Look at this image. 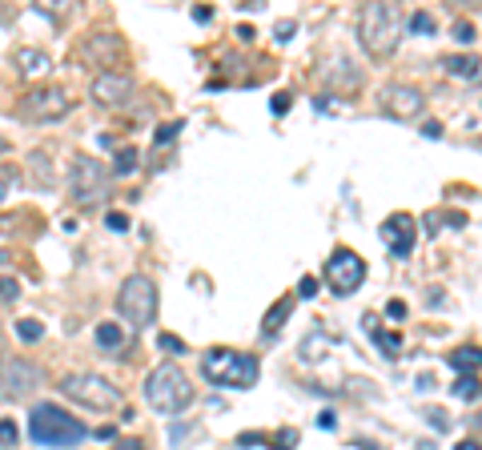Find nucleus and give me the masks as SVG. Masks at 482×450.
<instances>
[{
  "label": "nucleus",
  "mask_w": 482,
  "mask_h": 450,
  "mask_svg": "<svg viewBox=\"0 0 482 450\" xmlns=\"http://www.w3.org/2000/svg\"><path fill=\"white\" fill-rule=\"evenodd\" d=\"M402 28H406V16L390 0L366 4L358 13V37H362V49L370 57H390L398 49V40H402Z\"/></svg>",
  "instance_id": "nucleus-1"
},
{
  "label": "nucleus",
  "mask_w": 482,
  "mask_h": 450,
  "mask_svg": "<svg viewBox=\"0 0 482 450\" xmlns=\"http://www.w3.org/2000/svg\"><path fill=\"white\" fill-rule=\"evenodd\" d=\"M28 438L37 442V446H76V442H85L88 430L81 418L57 406V402H37L33 414H28Z\"/></svg>",
  "instance_id": "nucleus-2"
},
{
  "label": "nucleus",
  "mask_w": 482,
  "mask_h": 450,
  "mask_svg": "<svg viewBox=\"0 0 482 450\" xmlns=\"http://www.w3.org/2000/svg\"><path fill=\"white\" fill-rule=\"evenodd\" d=\"M193 398H197V390H193L189 374L177 362H161L157 370L145 378V402L153 406V410H161V414L189 410V406H193Z\"/></svg>",
  "instance_id": "nucleus-3"
},
{
  "label": "nucleus",
  "mask_w": 482,
  "mask_h": 450,
  "mask_svg": "<svg viewBox=\"0 0 482 450\" xmlns=\"http://www.w3.org/2000/svg\"><path fill=\"white\" fill-rule=\"evenodd\" d=\"M201 374L210 378V386H225V390H246L258 382L261 366L253 354L229 350V346H217L201 358Z\"/></svg>",
  "instance_id": "nucleus-4"
},
{
  "label": "nucleus",
  "mask_w": 482,
  "mask_h": 450,
  "mask_svg": "<svg viewBox=\"0 0 482 450\" xmlns=\"http://www.w3.org/2000/svg\"><path fill=\"white\" fill-rule=\"evenodd\" d=\"M61 394L76 406H85V410H113L117 402H121V390L113 386L109 378L93 374V370H76V374H64L61 378Z\"/></svg>",
  "instance_id": "nucleus-5"
},
{
  "label": "nucleus",
  "mask_w": 482,
  "mask_h": 450,
  "mask_svg": "<svg viewBox=\"0 0 482 450\" xmlns=\"http://www.w3.org/2000/svg\"><path fill=\"white\" fill-rule=\"evenodd\" d=\"M117 313L129 325H153L157 322V286L145 274H129L117 289Z\"/></svg>",
  "instance_id": "nucleus-6"
},
{
  "label": "nucleus",
  "mask_w": 482,
  "mask_h": 450,
  "mask_svg": "<svg viewBox=\"0 0 482 450\" xmlns=\"http://www.w3.org/2000/svg\"><path fill=\"white\" fill-rule=\"evenodd\" d=\"M16 112H21L25 121L49 125V121H61V117L73 112V97H69V88H61V85H37L16 100Z\"/></svg>",
  "instance_id": "nucleus-7"
},
{
  "label": "nucleus",
  "mask_w": 482,
  "mask_h": 450,
  "mask_svg": "<svg viewBox=\"0 0 482 450\" xmlns=\"http://www.w3.org/2000/svg\"><path fill=\"white\" fill-rule=\"evenodd\" d=\"M69 189H73V201L81 209H93L109 197V169L97 157H76L73 173H69Z\"/></svg>",
  "instance_id": "nucleus-8"
},
{
  "label": "nucleus",
  "mask_w": 482,
  "mask_h": 450,
  "mask_svg": "<svg viewBox=\"0 0 482 450\" xmlns=\"http://www.w3.org/2000/svg\"><path fill=\"white\" fill-rule=\"evenodd\" d=\"M326 282H330V289H334L338 298H346V294H354V289L366 282V262H362L354 250L338 246V250L330 253V262H326Z\"/></svg>",
  "instance_id": "nucleus-9"
},
{
  "label": "nucleus",
  "mask_w": 482,
  "mask_h": 450,
  "mask_svg": "<svg viewBox=\"0 0 482 450\" xmlns=\"http://www.w3.org/2000/svg\"><path fill=\"white\" fill-rule=\"evenodd\" d=\"M40 382H45V374L28 358H0V398L21 402L33 390H40Z\"/></svg>",
  "instance_id": "nucleus-10"
},
{
  "label": "nucleus",
  "mask_w": 482,
  "mask_h": 450,
  "mask_svg": "<svg viewBox=\"0 0 482 450\" xmlns=\"http://www.w3.org/2000/svg\"><path fill=\"white\" fill-rule=\"evenodd\" d=\"M133 88H137L133 76L117 73V69L93 76V100H97V105H105V109H125V105L133 100Z\"/></svg>",
  "instance_id": "nucleus-11"
},
{
  "label": "nucleus",
  "mask_w": 482,
  "mask_h": 450,
  "mask_svg": "<svg viewBox=\"0 0 482 450\" xmlns=\"http://www.w3.org/2000/svg\"><path fill=\"white\" fill-rule=\"evenodd\" d=\"M378 238L386 241V250L394 258H410L414 253V241H418V229H414V217L410 213H390L378 229Z\"/></svg>",
  "instance_id": "nucleus-12"
},
{
  "label": "nucleus",
  "mask_w": 482,
  "mask_h": 450,
  "mask_svg": "<svg viewBox=\"0 0 482 450\" xmlns=\"http://www.w3.org/2000/svg\"><path fill=\"white\" fill-rule=\"evenodd\" d=\"M382 109L390 112V117H398V121H414V117H422V109H426V97H422L414 85H390L382 93Z\"/></svg>",
  "instance_id": "nucleus-13"
},
{
  "label": "nucleus",
  "mask_w": 482,
  "mask_h": 450,
  "mask_svg": "<svg viewBox=\"0 0 482 450\" xmlns=\"http://www.w3.org/2000/svg\"><path fill=\"white\" fill-rule=\"evenodd\" d=\"M121 37H113V33H93V37L81 45V61L85 64H97V69H105L109 73L113 69V57H121Z\"/></svg>",
  "instance_id": "nucleus-14"
},
{
  "label": "nucleus",
  "mask_w": 482,
  "mask_h": 450,
  "mask_svg": "<svg viewBox=\"0 0 482 450\" xmlns=\"http://www.w3.org/2000/svg\"><path fill=\"white\" fill-rule=\"evenodd\" d=\"M442 69L450 76H458V81H474L482 73V61L474 52H450V57H442Z\"/></svg>",
  "instance_id": "nucleus-15"
},
{
  "label": "nucleus",
  "mask_w": 482,
  "mask_h": 450,
  "mask_svg": "<svg viewBox=\"0 0 482 450\" xmlns=\"http://www.w3.org/2000/svg\"><path fill=\"white\" fill-rule=\"evenodd\" d=\"M97 346L101 350H109V354H121L125 346H129V334H125V325L121 322H97Z\"/></svg>",
  "instance_id": "nucleus-16"
},
{
  "label": "nucleus",
  "mask_w": 482,
  "mask_h": 450,
  "mask_svg": "<svg viewBox=\"0 0 482 450\" xmlns=\"http://www.w3.org/2000/svg\"><path fill=\"white\" fill-rule=\"evenodd\" d=\"M16 69L25 76H37V73H49L52 61H49V52H40V49H16Z\"/></svg>",
  "instance_id": "nucleus-17"
},
{
  "label": "nucleus",
  "mask_w": 482,
  "mask_h": 450,
  "mask_svg": "<svg viewBox=\"0 0 482 450\" xmlns=\"http://www.w3.org/2000/svg\"><path fill=\"white\" fill-rule=\"evenodd\" d=\"M446 362L454 366L458 374H474V370H482V346H458Z\"/></svg>",
  "instance_id": "nucleus-18"
},
{
  "label": "nucleus",
  "mask_w": 482,
  "mask_h": 450,
  "mask_svg": "<svg viewBox=\"0 0 482 450\" xmlns=\"http://www.w3.org/2000/svg\"><path fill=\"white\" fill-rule=\"evenodd\" d=\"M289 313H294V298H282L270 313H265V322H261V334L273 338V334H277V330L285 325V318H289Z\"/></svg>",
  "instance_id": "nucleus-19"
},
{
  "label": "nucleus",
  "mask_w": 482,
  "mask_h": 450,
  "mask_svg": "<svg viewBox=\"0 0 482 450\" xmlns=\"http://www.w3.org/2000/svg\"><path fill=\"white\" fill-rule=\"evenodd\" d=\"M454 398H462V402H478L482 398V382L474 374H458V382H454Z\"/></svg>",
  "instance_id": "nucleus-20"
},
{
  "label": "nucleus",
  "mask_w": 482,
  "mask_h": 450,
  "mask_svg": "<svg viewBox=\"0 0 482 450\" xmlns=\"http://www.w3.org/2000/svg\"><path fill=\"white\" fill-rule=\"evenodd\" d=\"M410 33H418V37H434L438 33V21H434V13H426V8H418V13H410Z\"/></svg>",
  "instance_id": "nucleus-21"
},
{
  "label": "nucleus",
  "mask_w": 482,
  "mask_h": 450,
  "mask_svg": "<svg viewBox=\"0 0 482 450\" xmlns=\"http://www.w3.org/2000/svg\"><path fill=\"white\" fill-rule=\"evenodd\" d=\"M137 161H141V153L133 149V145H125V149H117V161H113V173L117 177H129L137 169Z\"/></svg>",
  "instance_id": "nucleus-22"
},
{
  "label": "nucleus",
  "mask_w": 482,
  "mask_h": 450,
  "mask_svg": "<svg viewBox=\"0 0 482 450\" xmlns=\"http://www.w3.org/2000/svg\"><path fill=\"white\" fill-rule=\"evenodd\" d=\"M366 325H370V338L382 346L386 354H398V350H402V338H398V334H390V330H382V325H374L370 318H366Z\"/></svg>",
  "instance_id": "nucleus-23"
},
{
  "label": "nucleus",
  "mask_w": 482,
  "mask_h": 450,
  "mask_svg": "<svg viewBox=\"0 0 482 450\" xmlns=\"http://www.w3.org/2000/svg\"><path fill=\"white\" fill-rule=\"evenodd\" d=\"M16 334L25 338V342H40V334H45V325H40L37 318H21V322H16Z\"/></svg>",
  "instance_id": "nucleus-24"
},
{
  "label": "nucleus",
  "mask_w": 482,
  "mask_h": 450,
  "mask_svg": "<svg viewBox=\"0 0 482 450\" xmlns=\"http://www.w3.org/2000/svg\"><path fill=\"white\" fill-rule=\"evenodd\" d=\"M16 438H21L16 422L13 418H0V446H16Z\"/></svg>",
  "instance_id": "nucleus-25"
},
{
  "label": "nucleus",
  "mask_w": 482,
  "mask_h": 450,
  "mask_svg": "<svg viewBox=\"0 0 482 450\" xmlns=\"http://www.w3.org/2000/svg\"><path fill=\"white\" fill-rule=\"evenodd\" d=\"M273 450H294L297 446V430H277V434L270 438Z\"/></svg>",
  "instance_id": "nucleus-26"
},
{
  "label": "nucleus",
  "mask_w": 482,
  "mask_h": 450,
  "mask_svg": "<svg viewBox=\"0 0 482 450\" xmlns=\"http://www.w3.org/2000/svg\"><path fill=\"white\" fill-rule=\"evenodd\" d=\"M13 185H16V165H0V201L8 197Z\"/></svg>",
  "instance_id": "nucleus-27"
},
{
  "label": "nucleus",
  "mask_w": 482,
  "mask_h": 450,
  "mask_svg": "<svg viewBox=\"0 0 482 450\" xmlns=\"http://www.w3.org/2000/svg\"><path fill=\"white\" fill-rule=\"evenodd\" d=\"M21 298V282L16 277H0V301H16Z\"/></svg>",
  "instance_id": "nucleus-28"
},
{
  "label": "nucleus",
  "mask_w": 482,
  "mask_h": 450,
  "mask_svg": "<svg viewBox=\"0 0 482 450\" xmlns=\"http://www.w3.org/2000/svg\"><path fill=\"white\" fill-rule=\"evenodd\" d=\"M157 346H161L165 354H185V342H181L177 334H161V338H157Z\"/></svg>",
  "instance_id": "nucleus-29"
},
{
  "label": "nucleus",
  "mask_w": 482,
  "mask_h": 450,
  "mask_svg": "<svg viewBox=\"0 0 482 450\" xmlns=\"http://www.w3.org/2000/svg\"><path fill=\"white\" fill-rule=\"evenodd\" d=\"M454 40H458V45H474V25H470V21H458V25H454Z\"/></svg>",
  "instance_id": "nucleus-30"
},
{
  "label": "nucleus",
  "mask_w": 482,
  "mask_h": 450,
  "mask_svg": "<svg viewBox=\"0 0 482 450\" xmlns=\"http://www.w3.org/2000/svg\"><path fill=\"white\" fill-rule=\"evenodd\" d=\"M105 225H109L113 233H125V229H129V217H125V213H105Z\"/></svg>",
  "instance_id": "nucleus-31"
},
{
  "label": "nucleus",
  "mask_w": 482,
  "mask_h": 450,
  "mask_svg": "<svg viewBox=\"0 0 482 450\" xmlns=\"http://www.w3.org/2000/svg\"><path fill=\"white\" fill-rule=\"evenodd\" d=\"M314 294H318V277H309V274H306L302 282H297V298H306V301H309Z\"/></svg>",
  "instance_id": "nucleus-32"
},
{
  "label": "nucleus",
  "mask_w": 482,
  "mask_h": 450,
  "mask_svg": "<svg viewBox=\"0 0 482 450\" xmlns=\"http://www.w3.org/2000/svg\"><path fill=\"white\" fill-rule=\"evenodd\" d=\"M177 133H181V125H173V121H169V125H161V129H157V145H169Z\"/></svg>",
  "instance_id": "nucleus-33"
},
{
  "label": "nucleus",
  "mask_w": 482,
  "mask_h": 450,
  "mask_svg": "<svg viewBox=\"0 0 482 450\" xmlns=\"http://www.w3.org/2000/svg\"><path fill=\"white\" fill-rule=\"evenodd\" d=\"M289 105H294V97H289V93H277V97H273V112H277V117H285V112H289Z\"/></svg>",
  "instance_id": "nucleus-34"
},
{
  "label": "nucleus",
  "mask_w": 482,
  "mask_h": 450,
  "mask_svg": "<svg viewBox=\"0 0 482 450\" xmlns=\"http://www.w3.org/2000/svg\"><path fill=\"white\" fill-rule=\"evenodd\" d=\"M113 450H145L141 438H121V442H113Z\"/></svg>",
  "instance_id": "nucleus-35"
},
{
  "label": "nucleus",
  "mask_w": 482,
  "mask_h": 450,
  "mask_svg": "<svg viewBox=\"0 0 482 450\" xmlns=\"http://www.w3.org/2000/svg\"><path fill=\"white\" fill-rule=\"evenodd\" d=\"M386 313L390 318H406V301H386Z\"/></svg>",
  "instance_id": "nucleus-36"
},
{
  "label": "nucleus",
  "mask_w": 482,
  "mask_h": 450,
  "mask_svg": "<svg viewBox=\"0 0 482 450\" xmlns=\"http://www.w3.org/2000/svg\"><path fill=\"white\" fill-rule=\"evenodd\" d=\"M253 37H258V33H253V28H249V25H241V28H237V40H241V45H249V40H253Z\"/></svg>",
  "instance_id": "nucleus-37"
},
{
  "label": "nucleus",
  "mask_w": 482,
  "mask_h": 450,
  "mask_svg": "<svg viewBox=\"0 0 482 450\" xmlns=\"http://www.w3.org/2000/svg\"><path fill=\"white\" fill-rule=\"evenodd\" d=\"M422 133H426V137H430V141H438V137H442V125H438V121H430V125L422 129Z\"/></svg>",
  "instance_id": "nucleus-38"
},
{
  "label": "nucleus",
  "mask_w": 482,
  "mask_h": 450,
  "mask_svg": "<svg viewBox=\"0 0 482 450\" xmlns=\"http://www.w3.org/2000/svg\"><path fill=\"white\" fill-rule=\"evenodd\" d=\"M289 33H294V21H282L277 25V40H289Z\"/></svg>",
  "instance_id": "nucleus-39"
},
{
  "label": "nucleus",
  "mask_w": 482,
  "mask_h": 450,
  "mask_svg": "<svg viewBox=\"0 0 482 450\" xmlns=\"http://www.w3.org/2000/svg\"><path fill=\"white\" fill-rule=\"evenodd\" d=\"M454 450H482V442H478V438H462Z\"/></svg>",
  "instance_id": "nucleus-40"
},
{
  "label": "nucleus",
  "mask_w": 482,
  "mask_h": 450,
  "mask_svg": "<svg viewBox=\"0 0 482 450\" xmlns=\"http://www.w3.org/2000/svg\"><path fill=\"white\" fill-rule=\"evenodd\" d=\"M318 426H321V430H334V414L326 410V414H321V418H318Z\"/></svg>",
  "instance_id": "nucleus-41"
},
{
  "label": "nucleus",
  "mask_w": 482,
  "mask_h": 450,
  "mask_svg": "<svg viewBox=\"0 0 482 450\" xmlns=\"http://www.w3.org/2000/svg\"><path fill=\"white\" fill-rule=\"evenodd\" d=\"M0 153H8V141H4V137H0Z\"/></svg>",
  "instance_id": "nucleus-42"
},
{
  "label": "nucleus",
  "mask_w": 482,
  "mask_h": 450,
  "mask_svg": "<svg viewBox=\"0 0 482 450\" xmlns=\"http://www.w3.org/2000/svg\"><path fill=\"white\" fill-rule=\"evenodd\" d=\"M0 262H4V250H0Z\"/></svg>",
  "instance_id": "nucleus-43"
}]
</instances>
